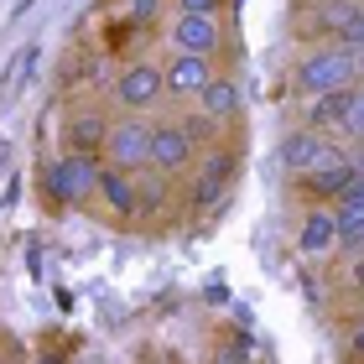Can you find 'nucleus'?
<instances>
[{
	"mask_svg": "<svg viewBox=\"0 0 364 364\" xmlns=\"http://www.w3.org/2000/svg\"><path fill=\"white\" fill-rule=\"evenodd\" d=\"M99 177H105V156H73L63 151L58 161L42 167V198L58 208H73V203H89L99 193Z\"/></svg>",
	"mask_w": 364,
	"mask_h": 364,
	"instance_id": "f257e3e1",
	"label": "nucleus"
},
{
	"mask_svg": "<svg viewBox=\"0 0 364 364\" xmlns=\"http://www.w3.org/2000/svg\"><path fill=\"white\" fill-rule=\"evenodd\" d=\"M354 73H359V53L349 47H318L312 58L296 63V94L307 99H323V94H338V89H354Z\"/></svg>",
	"mask_w": 364,
	"mask_h": 364,
	"instance_id": "f03ea898",
	"label": "nucleus"
},
{
	"mask_svg": "<svg viewBox=\"0 0 364 364\" xmlns=\"http://www.w3.org/2000/svg\"><path fill=\"white\" fill-rule=\"evenodd\" d=\"M235 172H240V151L235 146H213L208 156H198V172H193V188H188V208L193 213L219 208L229 198V188H235Z\"/></svg>",
	"mask_w": 364,
	"mask_h": 364,
	"instance_id": "7ed1b4c3",
	"label": "nucleus"
},
{
	"mask_svg": "<svg viewBox=\"0 0 364 364\" xmlns=\"http://www.w3.org/2000/svg\"><path fill=\"white\" fill-rule=\"evenodd\" d=\"M105 161L109 167H125V172L151 167V120H146V114H120V120L109 125Z\"/></svg>",
	"mask_w": 364,
	"mask_h": 364,
	"instance_id": "20e7f679",
	"label": "nucleus"
},
{
	"mask_svg": "<svg viewBox=\"0 0 364 364\" xmlns=\"http://www.w3.org/2000/svg\"><path fill=\"white\" fill-rule=\"evenodd\" d=\"M114 99H120L125 114H151L167 99V68H156V63H125L120 78H114Z\"/></svg>",
	"mask_w": 364,
	"mask_h": 364,
	"instance_id": "39448f33",
	"label": "nucleus"
},
{
	"mask_svg": "<svg viewBox=\"0 0 364 364\" xmlns=\"http://www.w3.org/2000/svg\"><path fill=\"white\" fill-rule=\"evenodd\" d=\"M188 167H198V146L182 130V120H151V172L182 177Z\"/></svg>",
	"mask_w": 364,
	"mask_h": 364,
	"instance_id": "423d86ee",
	"label": "nucleus"
},
{
	"mask_svg": "<svg viewBox=\"0 0 364 364\" xmlns=\"http://www.w3.org/2000/svg\"><path fill=\"white\" fill-rule=\"evenodd\" d=\"M109 114H99V109H78L63 120V151H73V156H105V141H109Z\"/></svg>",
	"mask_w": 364,
	"mask_h": 364,
	"instance_id": "0eeeda50",
	"label": "nucleus"
},
{
	"mask_svg": "<svg viewBox=\"0 0 364 364\" xmlns=\"http://www.w3.org/2000/svg\"><path fill=\"white\" fill-rule=\"evenodd\" d=\"M224 42V26H219V16H182L177 11V21H172V47L182 58H213V47Z\"/></svg>",
	"mask_w": 364,
	"mask_h": 364,
	"instance_id": "6e6552de",
	"label": "nucleus"
},
{
	"mask_svg": "<svg viewBox=\"0 0 364 364\" xmlns=\"http://www.w3.org/2000/svg\"><path fill=\"white\" fill-rule=\"evenodd\" d=\"M354 172H359V167H354V161H349V156H343L338 146H333L323 167H312L307 177H296V182H302V193H312V198H328V203H338V198H343V188L354 182Z\"/></svg>",
	"mask_w": 364,
	"mask_h": 364,
	"instance_id": "1a4fd4ad",
	"label": "nucleus"
},
{
	"mask_svg": "<svg viewBox=\"0 0 364 364\" xmlns=\"http://www.w3.org/2000/svg\"><path fill=\"white\" fill-rule=\"evenodd\" d=\"M328 151H333V146H328L323 136H312V130H291L287 141H281V172H291V177H307L312 167H323L328 161Z\"/></svg>",
	"mask_w": 364,
	"mask_h": 364,
	"instance_id": "9d476101",
	"label": "nucleus"
},
{
	"mask_svg": "<svg viewBox=\"0 0 364 364\" xmlns=\"http://www.w3.org/2000/svg\"><path fill=\"white\" fill-rule=\"evenodd\" d=\"M99 198L109 203V213H120V219H136V213H141V182H136V172L109 167V161H105V177H99Z\"/></svg>",
	"mask_w": 364,
	"mask_h": 364,
	"instance_id": "9b49d317",
	"label": "nucleus"
},
{
	"mask_svg": "<svg viewBox=\"0 0 364 364\" xmlns=\"http://www.w3.org/2000/svg\"><path fill=\"white\" fill-rule=\"evenodd\" d=\"M208 84H213L208 58H182V53H172V63H167V94L172 99H198Z\"/></svg>",
	"mask_w": 364,
	"mask_h": 364,
	"instance_id": "f8f14e48",
	"label": "nucleus"
},
{
	"mask_svg": "<svg viewBox=\"0 0 364 364\" xmlns=\"http://www.w3.org/2000/svg\"><path fill=\"white\" fill-rule=\"evenodd\" d=\"M338 245V213L333 208H312L302 229H296V250L302 255H328Z\"/></svg>",
	"mask_w": 364,
	"mask_h": 364,
	"instance_id": "ddd939ff",
	"label": "nucleus"
},
{
	"mask_svg": "<svg viewBox=\"0 0 364 364\" xmlns=\"http://www.w3.org/2000/svg\"><path fill=\"white\" fill-rule=\"evenodd\" d=\"M349 99H354V89H338V94L312 99V109H307V130H312V136L343 130V120H349Z\"/></svg>",
	"mask_w": 364,
	"mask_h": 364,
	"instance_id": "4468645a",
	"label": "nucleus"
},
{
	"mask_svg": "<svg viewBox=\"0 0 364 364\" xmlns=\"http://www.w3.org/2000/svg\"><path fill=\"white\" fill-rule=\"evenodd\" d=\"M198 109L208 114V120H235L240 114V89H235V78H224V73H213V84L198 94Z\"/></svg>",
	"mask_w": 364,
	"mask_h": 364,
	"instance_id": "2eb2a0df",
	"label": "nucleus"
},
{
	"mask_svg": "<svg viewBox=\"0 0 364 364\" xmlns=\"http://www.w3.org/2000/svg\"><path fill=\"white\" fill-rule=\"evenodd\" d=\"M338 213V250L364 255V208H333Z\"/></svg>",
	"mask_w": 364,
	"mask_h": 364,
	"instance_id": "dca6fc26",
	"label": "nucleus"
},
{
	"mask_svg": "<svg viewBox=\"0 0 364 364\" xmlns=\"http://www.w3.org/2000/svg\"><path fill=\"white\" fill-rule=\"evenodd\" d=\"M182 130L193 136V146H213V136H219V120H208V114L198 109V114H182Z\"/></svg>",
	"mask_w": 364,
	"mask_h": 364,
	"instance_id": "f3484780",
	"label": "nucleus"
},
{
	"mask_svg": "<svg viewBox=\"0 0 364 364\" xmlns=\"http://www.w3.org/2000/svg\"><path fill=\"white\" fill-rule=\"evenodd\" d=\"M167 0H125V11H130V26H156V16Z\"/></svg>",
	"mask_w": 364,
	"mask_h": 364,
	"instance_id": "a211bd4d",
	"label": "nucleus"
},
{
	"mask_svg": "<svg viewBox=\"0 0 364 364\" xmlns=\"http://www.w3.org/2000/svg\"><path fill=\"white\" fill-rule=\"evenodd\" d=\"M338 47H349V53H364V6L354 11V21L338 31Z\"/></svg>",
	"mask_w": 364,
	"mask_h": 364,
	"instance_id": "6ab92c4d",
	"label": "nucleus"
},
{
	"mask_svg": "<svg viewBox=\"0 0 364 364\" xmlns=\"http://www.w3.org/2000/svg\"><path fill=\"white\" fill-rule=\"evenodd\" d=\"M343 136L364 141V89H354V99H349V120H343Z\"/></svg>",
	"mask_w": 364,
	"mask_h": 364,
	"instance_id": "aec40b11",
	"label": "nucleus"
},
{
	"mask_svg": "<svg viewBox=\"0 0 364 364\" xmlns=\"http://www.w3.org/2000/svg\"><path fill=\"white\" fill-rule=\"evenodd\" d=\"M333 208H364V167L354 172V182H349V188H343V198H338Z\"/></svg>",
	"mask_w": 364,
	"mask_h": 364,
	"instance_id": "412c9836",
	"label": "nucleus"
},
{
	"mask_svg": "<svg viewBox=\"0 0 364 364\" xmlns=\"http://www.w3.org/2000/svg\"><path fill=\"white\" fill-rule=\"evenodd\" d=\"M224 0H177V11L182 16H219Z\"/></svg>",
	"mask_w": 364,
	"mask_h": 364,
	"instance_id": "4be33fe9",
	"label": "nucleus"
},
{
	"mask_svg": "<svg viewBox=\"0 0 364 364\" xmlns=\"http://www.w3.org/2000/svg\"><path fill=\"white\" fill-rule=\"evenodd\" d=\"M354 349L364 354V318H359V328H354Z\"/></svg>",
	"mask_w": 364,
	"mask_h": 364,
	"instance_id": "5701e85b",
	"label": "nucleus"
},
{
	"mask_svg": "<svg viewBox=\"0 0 364 364\" xmlns=\"http://www.w3.org/2000/svg\"><path fill=\"white\" fill-rule=\"evenodd\" d=\"M354 287H364V255L354 260Z\"/></svg>",
	"mask_w": 364,
	"mask_h": 364,
	"instance_id": "b1692460",
	"label": "nucleus"
},
{
	"mask_svg": "<svg viewBox=\"0 0 364 364\" xmlns=\"http://www.w3.org/2000/svg\"><path fill=\"white\" fill-rule=\"evenodd\" d=\"M146 364H161V359H146Z\"/></svg>",
	"mask_w": 364,
	"mask_h": 364,
	"instance_id": "393cba45",
	"label": "nucleus"
}]
</instances>
